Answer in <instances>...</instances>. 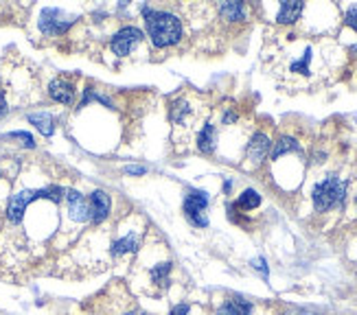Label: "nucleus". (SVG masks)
<instances>
[{
    "mask_svg": "<svg viewBox=\"0 0 357 315\" xmlns=\"http://www.w3.org/2000/svg\"><path fill=\"white\" fill-rule=\"evenodd\" d=\"M143 15H145L147 33H149L153 46L165 49V46L178 44L182 40V22H180V18H176L174 13L156 11V9H149L145 5L143 7Z\"/></svg>",
    "mask_w": 357,
    "mask_h": 315,
    "instance_id": "1",
    "label": "nucleus"
},
{
    "mask_svg": "<svg viewBox=\"0 0 357 315\" xmlns=\"http://www.w3.org/2000/svg\"><path fill=\"white\" fill-rule=\"evenodd\" d=\"M344 199H347V182L340 176H335V173L314 184L312 201L316 213H327L331 208H337Z\"/></svg>",
    "mask_w": 357,
    "mask_h": 315,
    "instance_id": "2",
    "label": "nucleus"
},
{
    "mask_svg": "<svg viewBox=\"0 0 357 315\" xmlns=\"http://www.w3.org/2000/svg\"><path fill=\"white\" fill-rule=\"evenodd\" d=\"M206 208H208V195L204 191H195V188H189V193L184 197V215L186 219L197 226V228H206L208 226V217H206Z\"/></svg>",
    "mask_w": 357,
    "mask_h": 315,
    "instance_id": "3",
    "label": "nucleus"
},
{
    "mask_svg": "<svg viewBox=\"0 0 357 315\" xmlns=\"http://www.w3.org/2000/svg\"><path fill=\"white\" fill-rule=\"evenodd\" d=\"M75 24V18L66 15L61 9H53V7H46L42 9L40 15V31L44 36H61Z\"/></svg>",
    "mask_w": 357,
    "mask_h": 315,
    "instance_id": "4",
    "label": "nucleus"
},
{
    "mask_svg": "<svg viewBox=\"0 0 357 315\" xmlns=\"http://www.w3.org/2000/svg\"><path fill=\"white\" fill-rule=\"evenodd\" d=\"M141 40H143L141 29H136V26H123V29L119 31V33L112 38L110 49H112V53H114V55L126 57V55H130L132 46H136Z\"/></svg>",
    "mask_w": 357,
    "mask_h": 315,
    "instance_id": "5",
    "label": "nucleus"
},
{
    "mask_svg": "<svg viewBox=\"0 0 357 315\" xmlns=\"http://www.w3.org/2000/svg\"><path fill=\"white\" fill-rule=\"evenodd\" d=\"M66 203H68V217L70 222L75 224H86L90 222V208H88V201L84 199V195L75 188H68L66 191Z\"/></svg>",
    "mask_w": 357,
    "mask_h": 315,
    "instance_id": "6",
    "label": "nucleus"
},
{
    "mask_svg": "<svg viewBox=\"0 0 357 315\" xmlns=\"http://www.w3.org/2000/svg\"><path fill=\"white\" fill-rule=\"evenodd\" d=\"M88 208H90V222L95 224V226H99V224L105 222L107 215H110L112 201H110V197H107L103 191H95V193L90 195V199H88Z\"/></svg>",
    "mask_w": 357,
    "mask_h": 315,
    "instance_id": "7",
    "label": "nucleus"
},
{
    "mask_svg": "<svg viewBox=\"0 0 357 315\" xmlns=\"http://www.w3.org/2000/svg\"><path fill=\"white\" fill-rule=\"evenodd\" d=\"M270 145H272V143H270V136H268V134H263V132H257V134L252 136L250 143H248V149H245L248 160L259 167V164L263 162V158L268 155Z\"/></svg>",
    "mask_w": 357,
    "mask_h": 315,
    "instance_id": "8",
    "label": "nucleus"
},
{
    "mask_svg": "<svg viewBox=\"0 0 357 315\" xmlns=\"http://www.w3.org/2000/svg\"><path fill=\"white\" fill-rule=\"evenodd\" d=\"M49 94H51V99L57 103H64V105L75 103V86L64 77L53 79L51 86H49Z\"/></svg>",
    "mask_w": 357,
    "mask_h": 315,
    "instance_id": "9",
    "label": "nucleus"
},
{
    "mask_svg": "<svg viewBox=\"0 0 357 315\" xmlns=\"http://www.w3.org/2000/svg\"><path fill=\"white\" fill-rule=\"evenodd\" d=\"M303 9H305L303 3H296V0H285V3H281V9H278V13H276V22L278 24L296 22L301 18Z\"/></svg>",
    "mask_w": 357,
    "mask_h": 315,
    "instance_id": "10",
    "label": "nucleus"
},
{
    "mask_svg": "<svg viewBox=\"0 0 357 315\" xmlns=\"http://www.w3.org/2000/svg\"><path fill=\"white\" fill-rule=\"evenodd\" d=\"M138 245H141V239H138V234L130 232L128 236H123V239H119V241L112 243L110 254H112V259H121V256H126V254H132V252H136Z\"/></svg>",
    "mask_w": 357,
    "mask_h": 315,
    "instance_id": "11",
    "label": "nucleus"
},
{
    "mask_svg": "<svg viewBox=\"0 0 357 315\" xmlns=\"http://www.w3.org/2000/svg\"><path fill=\"white\" fill-rule=\"evenodd\" d=\"M301 151V143L296 138H291V136H281L274 143L270 155H272V160H278V158H283L285 153H298Z\"/></svg>",
    "mask_w": 357,
    "mask_h": 315,
    "instance_id": "12",
    "label": "nucleus"
},
{
    "mask_svg": "<svg viewBox=\"0 0 357 315\" xmlns=\"http://www.w3.org/2000/svg\"><path fill=\"white\" fill-rule=\"evenodd\" d=\"M215 147H217V132H215V125L206 123V125H204V130H202L199 136H197V149H199L202 153L211 155V153L215 151Z\"/></svg>",
    "mask_w": 357,
    "mask_h": 315,
    "instance_id": "13",
    "label": "nucleus"
},
{
    "mask_svg": "<svg viewBox=\"0 0 357 315\" xmlns=\"http://www.w3.org/2000/svg\"><path fill=\"white\" fill-rule=\"evenodd\" d=\"M259 206H261V195L255 191V188H245V191L237 197V201L232 203V208H235V210H243V213L257 210Z\"/></svg>",
    "mask_w": 357,
    "mask_h": 315,
    "instance_id": "14",
    "label": "nucleus"
},
{
    "mask_svg": "<svg viewBox=\"0 0 357 315\" xmlns=\"http://www.w3.org/2000/svg\"><path fill=\"white\" fill-rule=\"evenodd\" d=\"M172 267H174L172 261H162L158 265H153L151 272H149V280L158 287H169V274H172Z\"/></svg>",
    "mask_w": 357,
    "mask_h": 315,
    "instance_id": "15",
    "label": "nucleus"
},
{
    "mask_svg": "<svg viewBox=\"0 0 357 315\" xmlns=\"http://www.w3.org/2000/svg\"><path fill=\"white\" fill-rule=\"evenodd\" d=\"M220 13L228 22H239V20H245V5L243 3H222Z\"/></svg>",
    "mask_w": 357,
    "mask_h": 315,
    "instance_id": "16",
    "label": "nucleus"
},
{
    "mask_svg": "<svg viewBox=\"0 0 357 315\" xmlns=\"http://www.w3.org/2000/svg\"><path fill=\"white\" fill-rule=\"evenodd\" d=\"M29 121L33 123L44 136H53L55 121H53V116L49 112H33V114H29Z\"/></svg>",
    "mask_w": 357,
    "mask_h": 315,
    "instance_id": "17",
    "label": "nucleus"
},
{
    "mask_svg": "<svg viewBox=\"0 0 357 315\" xmlns=\"http://www.w3.org/2000/svg\"><path fill=\"white\" fill-rule=\"evenodd\" d=\"M230 305L239 311V315H252V313H255V302H252V300H248L245 295L232 293V295H230Z\"/></svg>",
    "mask_w": 357,
    "mask_h": 315,
    "instance_id": "18",
    "label": "nucleus"
},
{
    "mask_svg": "<svg viewBox=\"0 0 357 315\" xmlns=\"http://www.w3.org/2000/svg\"><path fill=\"white\" fill-rule=\"evenodd\" d=\"M309 61H312V49H307L303 59L294 61L291 64V72H301V75H309Z\"/></svg>",
    "mask_w": 357,
    "mask_h": 315,
    "instance_id": "19",
    "label": "nucleus"
},
{
    "mask_svg": "<svg viewBox=\"0 0 357 315\" xmlns=\"http://www.w3.org/2000/svg\"><path fill=\"white\" fill-rule=\"evenodd\" d=\"M252 267L263 276V280H268V278H270V267H268V263H266V259H263V256L255 259V261H252Z\"/></svg>",
    "mask_w": 357,
    "mask_h": 315,
    "instance_id": "20",
    "label": "nucleus"
},
{
    "mask_svg": "<svg viewBox=\"0 0 357 315\" xmlns=\"http://www.w3.org/2000/svg\"><path fill=\"white\" fill-rule=\"evenodd\" d=\"M344 22L355 31L357 33V3L355 5H351L349 9H347V13H344Z\"/></svg>",
    "mask_w": 357,
    "mask_h": 315,
    "instance_id": "21",
    "label": "nucleus"
},
{
    "mask_svg": "<svg viewBox=\"0 0 357 315\" xmlns=\"http://www.w3.org/2000/svg\"><path fill=\"white\" fill-rule=\"evenodd\" d=\"M11 138H20V140H24V147H31V149H33L36 147V140H33V136H31V134H26V132H13V134H9Z\"/></svg>",
    "mask_w": 357,
    "mask_h": 315,
    "instance_id": "22",
    "label": "nucleus"
},
{
    "mask_svg": "<svg viewBox=\"0 0 357 315\" xmlns=\"http://www.w3.org/2000/svg\"><path fill=\"white\" fill-rule=\"evenodd\" d=\"M215 315H239V311L230 305V300H226V302H222L220 307H217Z\"/></svg>",
    "mask_w": 357,
    "mask_h": 315,
    "instance_id": "23",
    "label": "nucleus"
},
{
    "mask_svg": "<svg viewBox=\"0 0 357 315\" xmlns=\"http://www.w3.org/2000/svg\"><path fill=\"white\" fill-rule=\"evenodd\" d=\"M126 173H128V176H145V173H147V167H128Z\"/></svg>",
    "mask_w": 357,
    "mask_h": 315,
    "instance_id": "24",
    "label": "nucleus"
},
{
    "mask_svg": "<svg viewBox=\"0 0 357 315\" xmlns=\"http://www.w3.org/2000/svg\"><path fill=\"white\" fill-rule=\"evenodd\" d=\"M283 315H320V313L307 311V309H289V311H285Z\"/></svg>",
    "mask_w": 357,
    "mask_h": 315,
    "instance_id": "25",
    "label": "nucleus"
},
{
    "mask_svg": "<svg viewBox=\"0 0 357 315\" xmlns=\"http://www.w3.org/2000/svg\"><path fill=\"white\" fill-rule=\"evenodd\" d=\"M7 114V101H5V92L0 90V116Z\"/></svg>",
    "mask_w": 357,
    "mask_h": 315,
    "instance_id": "26",
    "label": "nucleus"
},
{
    "mask_svg": "<svg viewBox=\"0 0 357 315\" xmlns=\"http://www.w3.org/2000/svg\"><path fill=\"white\" fill-rule=\"evenodd\" d=\"M121 315H149V313H145V311H126V313H121Z\"/></svg>",
    "mask_w": 357,
    "mask_h": 315,
    "instance_id": "27",
    "label": "nucleus"
},
{
    "mask_svg": "<svg viewBox=\"0 0 357 315\" xmlns=\"http://www.w3.org/2000/svg\"><path fill=\"white\" fill-rule=\"evenodd\" d=\"M230 186H232V180H226V184H224V191L226 193H230Z\"/></svg>",
    "mask_w": 357,
    "mask_h": 315,
    "instance_id": "28",
    "label": "nucleus"
}]
</instances>
